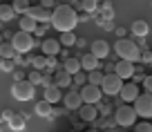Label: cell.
I'll use <instances>...</instances> for the list:
<instances>
[{"mask_svg": "<svg viewBox=\"0 0 152 132\" xmlns=\"http://www.w3.org/2000/svg\"><path fill=\"white\" fill-rule=\"evenodd\" d=\"M14 16H16V9L11 5H0V20H2V23L14 20Z\"/></svg>", "mask_w": 152, "mask_h": 132, "instance_id": "25", "label": "cell"}, {"mask_svg": "<svg viewBox=\"0 0 152 132\" xmlns=\"http://www.w3.org/2000/svg\"><path fill=\"white\" fill-rule=\"evenodd\" d=\"M11 96L16 101H31L36 96V85L29 81H16L11 85Z\"/></svg>", "mask_w": 152, "mask_h": 132, "instance_id": "5", "label": "cell"}, {"mask_svg": "<svg viewBox=\"0 0 152 132\" xmlns=\"http://www.w3.org/2000/svg\"><path fill=\"white\" fill-rule=\"evenodd\" d=\"M74 83H78V85H81V87H83V85H85L87 83V74H85V72H78V74H74Z\"/></svg>", "mask_w": 152, "mask_h": 132, "instance_id": "34", "label": "cell"}, {"mask_svg": "<svg viewBox=\"0 0 152 132\" xmlns=\"http://www.w3.org/2000/svg\"><path fill=\"white\" fill-rule=\"evenodd\" d=\"M11 45H14V49L18 54H27V52H31V49L36 47L38 43H36V38H34V34L18 29V32L11 36Z\"/></svg>", "mask_w": 152, "mask_h": 132, "instance_id": "4", "label": "cell"}, {"mask_svg": "<svg viewBox=\"0 0 152 132\" xmlns=\"http://www.w3.org/2000/svg\"><path fill=\"white\" fill-rule=\"evenodd\" d=\"M74 81V76L69 74V72H65L63 67H58L56 72H54V85H58V87H69V83Z\"/></svg>", "mask_w": 152, "mask_h": 132, "instance_id": "15", "label": "cell"}, {"mask_svg": "<svg viewBox=\"0 0 152 132\" xmlns=\"http://www.w3.org/2000/svg\"><path fill=\"white\" fill-rule=\"evenodd\" d=\"M11 74H14V78H16V81H25V72H23V70H14Z\"/></svg>", "mask_w": 152, "mask_h": 132, "instance_id": "44", "label": "cell"}, {"mask_svg": "<svg viewBox=\"0 0 152 132\" xmlns=\"http://www.w3.org/2000/svg\"><path fill=\"white\" fill-rule=\"evenodd\" d=\"M0 25H2V20H0Z\"/></svg>", "mask_w": 152, "mask_h": 132, "instance_id": "52", "label": "cell"}, {"mask_svg": "<svg viewBox=\"0 0 152 132\" xmlns=\"http://www.w3.org/2000/svg\"><path fill=\"white\" fill-rule=\"evenodd\" d=\"M0 70L2 72H14L16 70V61L14 58H0Z\"/></svg>", "mask_w": 152, "mask_h": 132, "instance_id": "32", "label": "cell"}, {"mask_svg": "<svg viewBox=\"0 0 152 132\" xmlns=\"http://www.w3.org/2000/svg\"><path fill=\"white\" fill-rule=\"evenodd\" d=\"M85 132H99V128H90V130H85Z\"/></svg>", "mask_w": 152, "mask_h": 132, "instance_id": "51", "label": "cell"}, {"mask_svg": "<svg viewBox=\"0 0 152 132\" xmlns=\"http://www.w3.org/2000/svg\"><path fill=\"white\" fill-rule=\"evenodd\" d=\"M114 52H116V56L121 61H130V63L141 61V47L132 38H119V40L114 43Z\"/></svg>", "mask_w": 152, "mask_h": 132, "instance_id": "2", "label": "cell"}, {"mask_svg": "<svg viewBox=\"0 0 152 132\" xmlns=\"http://www.w3.org/2000/svg\"><path fill=\"white\" fill-rule=\"evenodd\" d=\"M31 65H34V70H47V56L45 54H40V56H36V58H31Z\"/></svg>", "mask_w": 152, "mask_h": 132, "instance_id": "29", "label": "cell"}, {"mask_svg": "<svg viewBox=\"0 0 152 132\" xmlns=\"http://www.w3.org/2000/svg\"><path fill=\"white\" fill-rule=\"evenodd\" d=\"M0 130H2V128H0Z\"/></svg>", "mask_w": 152, "mask_h": 132, "instance_id": "53", "label": "cell"}, {"mask_svg": "<svg viewBox=\"0 0 152 132\" xmlns=\"http://www.w3.org/2000/svg\"><path fill=\"white\" fill-rule=\"evenodd\" d=\"M47 27H52V23H38V27H36V32H34V36H45V29Z\"/></svg>", "mask_w": 152, "mask_h": 132, "instance_id": "36", "label": "cell"}, {"mask_svg": "<svg viewBox=\"0 0 152 132\" xmlns=\"http://www.w3.org/2000/svg\"><path fill=\"white\" fill-rule=\"evenodd\" d=\"M58 43H61L63 47H72V45H76V36L74 32H63L61 38H58Z\"/></svg>", "mask_w": 152, "mask_h": 132, "instance_id": "27", "label": "cell"}, {"mask_svg": "<svg viewBox=\"0 0 152 132\" xmlns=\"http://www.w3.org/2000/svg\"><path fill=\"white\" fill-rule=\"evenodd\" d=\"M114 74L119 76V78H132L134 76V63L130 61H116L114 63Z\"/></svg>", "mask_w": 152, "mask_h": 132, "instance_id": "10", "label": "cell"}, {"mask_svg": "<svg viewBox=\"0 0 152 132\" xmlns=\"http://www.w3.org/2000/svg\"><path fill=\"white\" fill-rule=\"evenodd\" d=\"M134 132H152V123H150V121L134 123Z\"/></svg>", "mask_w": 152, "mask_h": 132, "instance_id": "33", "label": "cell"}, {"mask_svg": "<svg viewBox=\"0 0 152 132\" xmlns=\"http://www.w3.org/2000/svg\"><path fill=\"white\" fill-rule=\"evenodd\" d=\"M27 14L31 16L36 23H52V11H47L45 7H40V5H31Z\"/></svg>", "mask_w": 152, "mask_h": 132, "instance_id": "13", "label": "cell"}, {"mask_svg": "<svg viewBox=\"0 0 152 132\" xmlns=\"http://www.w3.org/2000/svg\"><path fill=\"white\" fill-rule=\"evenodd\" d=\"M81 9L85 11V14H94V11L99 9V2H96V0H81Z\"/></svg>", "mask_w": 152, "mask_h": 132, "instance_id": "30", "label": "cell"}, {"mask_svg": "<svg viewBox=\"0 0 152 132\" xmlns=\"http://www.w3.org/2000/svg\"><path fill=\"white\" fill-rule=\"evenodd\" d=\"M78 112H81V121H85V123H90V121H96V119H99V110H96V105L83 103Z\"/></svg>", "mask_w": 152, "mask_h": 132, "instance_id": "18", "label": "cell"}, {"mask_svg": "<svg viewBox=\"0 0 152 132\" xmlns=\"http://www.w3.org/2000/svg\"><path fill=\"white\" fill-rule=\"evenodd\" d=\"M143 85H145V92H150V94H152V74H148V76H145Z\"/></svg>", "mask_w": 152, "mask_h": 132, "instance_id": "41", "label": "cell"}, {"mask_svg": "<svg viewBox=\"0 0 152 132\" xmlns=\"http://www.w3.org/2000/svg\"><path fill=\"white\" fill-rule=\"evenodd\" d=\"M11 7L16 9V14H23L25 16L31 5H29V0H11Z\"/></svg>", "mask_w": 152, "mask_h": 132, "instance_id": "28", "label": "cell"}, {"mask_svg": "<svg viewBox=\"0 0 152 132\" xmlns=\"http://www.w3.org/2000/svg\"><path fill=\"white\" fill-rule=\"evenodd\" d=\"M47 70H54V72L58 70V61H56V56H47ZM47 70H45V72H47Z\"/></svg>", "mask_w": 152, "mask_h": 132, "instance_id": "37", "label": "cell"}, {"mask_svg": "<svg viewBox=\"0 0 152 132\" xmlns=\"http://www.w3.org/2000/svg\"><path fill=\"white\" fill-rule=\"evenodd\" d=\"M9 128H11L14 132L25 130V128H27V117H25L23 112H14V117L9 119Z\"/></svg>", "mask_w": 152, "mask_h": 132, "instance_id": "20", "label": "cell"}, {"mask_svg": "<svg viewBox=\"0 0 152 132\" xmlns=\"http://www.w3.org/2000/svg\"><path fill=\"white\" fill-rule=\"evenodd\" d=\"M18 52L14 49L11 43H0V58H16Z\"/></svg>", "mask_w": 152, "mask_h": 132, "instance_id": "24", "label": "cell"}, {"mask_svg": "<svg viewBox=\"0 0 152 132\" xmlns=\"http://www.w3.org/2000/svg\"><path fill=\"white\" fill-rule=\"evenodd\" d=\"M134 112L143 119H152V94L145 92V94H139L137 101H134Z\"/></svg>", "mask_w": 152, "mask_h": 132, "instance_id": "7", "label": "cell"}, {"mask_svg": "<svg viewBox=\"0 0 152 132\" xmlns=\"http://www.w3.org/2000/svg\"><path fill=\"white\" fill-rule=\"evenodd\" d=\"M103 78H105V72H101V70L87 72V83H92V85H101V83H103Z\"/></svg>", "mask_w": 152, "mask_h": 132, "instance_id": "26", "label": "cell"}, {"mask_svg": "<svg viewBox=\"0 0 152 132\" xmlns=\"http://www.w3.org/2000/svg\"><path fill=\"white\" fill-rule=\"evenodd\" d=\"M130 32H132V36H137V38H145L148 32H150V25H148L143 18H137L132 25H130Z\"/></svg>", "mask_w": 152, "mask_h": 132, "instance_id": "16", "label": "cell"}, {"mask_svg": "<svg viewBox=\"0 0 152 132\" xmlns=\"http://www.w3.org/2000/svg\"><path fill=\"white\" fill-rule=\"evenodd\" d=\"M137 117H139V114L134 112V105H130V103L119 105V108L112 112L114 123H116V125H121V128H132L134 123H137Z\"/></svg>", "mask_w": 152, "mask_h": 132, "instance_id": "3", "label": "cell"}, {"mask_svg": "<svg viewBox=\"0 0 152 132\" xmlns=\"http://www.w3.org/2000/svg\"><path fill=\"white\" fill-rule=\"evenodd\" d=\"M78 25V14L74 11L72 5H56L52 9V27L58 32H74V27Z\"/></svg>", "mask_w": 152, "mask_h": 132, "instance_id": "1", "label": "cell"}, {"mask_svg": "<svg viewBox=\"0 0 152 132\" xmlns=\"http://www.w3.org/2000/svg\"><path fill=\"white\" fill-rule=\"evenodd\" d=\"M121 87H123V78H119V76L114 74V72L105 74L103 83H101V90H103V94H107V96H116V94H121Z\"/></svg>", "mask_w": 152, "mask_h": 132, "instance_id": "6", "label": "cell"}, {"mask_svg": "<svg viewBox=\"0 0 152 132\" xmlns=\"http://www.w3.org/2000/svg\"><path fill=\"white\" fill-rule=\"evenodd\" d=\"M116 34H119V38H125V29L123 27H116Z\"/></svg>", "mask_w": 152, "mask_h": 132, "instance_id": "49", "label": "cell"}, {"mask_svg": "<svg viewBox=\"0 0 152 132\" xmlns=\"http://www.w3.org/2000/svg\"><path fill=\"white\" fill-rule=\"evenodd\" d=\"M63 70H65V72H69L72 76H74V74H78V72L83 70V67H81V58H74V56L65 58V61H63Z\"/></svg>", "mask_w": 152, "mask_h": 132, "instance_id": "21", "label": "cell"}, {"mask_svg": "<svg viewBox=\"0 0 152 132\" xmlns=\"http://www.w3.org/2000/svg\"><path fill=\"white\" fill-rule=\"evenodd\" d=\"M139 81H145V74L141 67H134V83H139Z\"/></svg>", "mask_w": 152, "mask_h": 132, "instance_id": "39", "label": "cell"}, {"mask_svg": "<svg viewBox=\"0 0 152 132\" xmlns=\"http://www.w3.org/2000/svg\"><path fill=\"white\" fill-rule=\"evenodd\" d=\"M27 81H29V83H34V85H40V83H45V74L40 70H34L31 74L27 76Z\"/></svg>", "mask_w": 152, "mask_h": 132, "instance_id": "31", "label": "cell"}, {"mask_svg": "<svg viewBox=\"0 0 152 132\" xmlns=\"http://www.w3.org/2000/svg\"><path fill=\"white\" fill-rule=\"evenodd\" d=\"M63 5H74V2H78V0H61Z\"/></svg>", "mask_w": 152, "mask_h": 132, "instance_id": "50", "label": "cell"}, {"mask_svg": "<svg viewBox=\"0 0 152 132\" xmlns=\"http://www.w3.org/2000/svg\"><path fill=\"white\" fill-rule=\"evenodd\" d=\"M11 117H14V110L7 108V110H2V114H0V121H2V123H9Z\"/></svg>", "mask_w": 152, "mask_h": 132, "instance_id": "38", "label": "cell"}, {"mask_svg": "<svg viewBox=\"0 0 152 132\" xmlns=\"http://www.w3.org/2000/svg\"><path fill=\"white\" fill-rule=\"evenodd\" d=\"M78 20H81V23H87V20H90V14H85V11H83V14L78 16Z\"/></svg>", "mask_w": 152, "mask_h": 132, "instance_id": "47", "label": "cell"}, {"mask_svg": "<svg viewBox=\"0 0 152 132\" xmlns=\"http://www.w3.org/2000/svg\"><path fill=\"white\" fill-rule=\"evenodd\" d=\"M139 94H141V92H139L137 83H134V81H130V83H123V87H121V94H119V96L125 101V103H134Z\"/></svg>", "mask_w": 152, "mask_h": 132, "instance_id": "11", "label": "cell"}, {"mask_svg": "<svg viewBox=\"0 0 152 132\" xmlns=\"http://www.w3.org/2000/svg\"><path fill=\"white\" fill-rule=\"evenodd\" d=\"M18 25H20V29H23V32H29V34H34V32H36V27H38V23H36L29 14L20 16V23H18Z\"/></svg>", "mask_w": 152, "mask_h": 132, "instance_id": "23", "label": "cell"}, {"mask_svg": "<svg viewBox=\"0 0 152 132\" xmlns=\"http://www.w3.org/2000/svg\"><path fill=\"white\" fill-rule=\"evenodd\" d=\"M81 67L85 72H92V70H101V61L94 56L92 52H87V54H83L81 56Z\"/></svg>", "mask_w": 152, "mask_h": 132, "instance_id": "17", "label": "cell"}, {"mask_svg": "<svg viewBox=\"0 0 152 132\" xmlns=\"http://www.w3.org/2000/svg\"><path fill=\"white\" fill-rule=\"evenodd\" d=\"M81 96H83V103L96 105V103H101V99H103V90H101V85L85 83L81 87Z\"/></svg>", "mask_w": 152, "mask_h": 132, "instance_id": "8", "label": "cell"}, {"mask_svg": "<svg viewBox=\"0 0 152 132\" xmlns=\"http://www.w3.org/2000/svg\"><path fill=\"white\" fill-rule=\"evenodd\" d=\"M63 99V90L58 87V85H45V101H49V103H58V101Z\"/></svg>", "mask_w": 152, "mask_h": 132, "instance_id": "19", "label": "cell"}, {"mask_svg": "<svg viewBox=\"0 0 152 132\" xmlns=\"http://www.w3.org/2000/svg\"><path fill=\"white\" fill-rule=\"evenodd\" d=\"M63 101H65V108L67 110H81V105H83L81 90H69L65 96H63Z\"/></svg>", "mask_w": 152, "mask_h": 132, "instance_id": "12", "label": "cell"}, {"mask_svg": "<svg viewBox=\"0 0 152 132\" xmlns=\"http://www.w3.org/2000/svg\"><path fill=\"white\" fill-rule=\"evenodd\" d=\"M141 63H152V52L150 49H143L141 52Z\"/></svg>", "mask_w": 152, "mask_h": 132, "instance_id": "40", "label": "cell"}, {"mask_svg": "<svg viewBox=\"0 0 152 132\" xmlns=\"http://www.w3.org/2000/svg\"><path fill=\"white\" fill-rule=\"evenodd\" d=\"M110 72H114V63H105V74H110Z\"/></svg>", "mask_w": 152, "mask_h": 132, "instance_id": "48", "label": "cell"}, {"mask_svg": "<svg viewBox=\"0 0 152 132\" xmlns=\"http://www.w3.org/2000/svg\"><path fill=\"white\" fill-rule=\"evenodd\" d=\"M52 110H54V105L49 103V101H36V105H34V112L38 114V117H52Z\"/></svg>", "mask_w": 152, "mask_h": 132, "instance_id": "22", "label": "cell"}, {"mask_svg": "<svg viewBox=\"0 0 152 132\" xmlns=\"http://www.w3.org/2000/svg\"><path fill=\"white\" fill-rule=\"evenodd\" d=\"M96 2H99V0H96Z\"/></svg>", "mask_w": 152, "mask_h": 132, "instance_id": "54", "label": "cell"}, {"mask_svg": "<svg viewBox=\"0 0 152 132\" xmlns=\"http://www.w3.org/2000/svg\"><path fill=\"white\" fill-rule=\"evenodd\" d=\"M150 65H152V63H150Z\"/></svg>", "mask_w": 152, "mask_h": 132, "instance_id": "55", "label": "cell"}, {"mask_svg": "<svg viewBox=\"0 0 152 132\" xmlns=\"http://www.w3.org/2000/svg\"><path fill=\"white\" fill-rule=\"evenodd\" d=\"M61 43H58V38H45V40H40V49H43L45 56H56V54H61Z\"/></svg>", "mask_w": 152, "mask_h": 132, "instance_id": "14", "label": "cell"}, {"mask_svg": "<svg viewBox=\"0 0 152 132\" xmlns=\"http://www.w3.org/2000/svg\"><path fill=\"white\" fill-rule=\"evenodd\" d=\"M112 16H114L112 5H110V2H105V5H103V18H105V20H112Z\"/></svg>", "mask_w": 152, "mask_h": 132, "instance_id": "35", "label": "cell"}, {"mask_svg": "<svg viewBox=\"0 0 152 132\" xmlns=\"http://www.w3.org/2000/svg\"><path fill=\"white\" fill-rule=\"evenodd\" d=\"M76 45H78V47H85V45H87V40H85V38H76Z\"/></svg>", "mask_w": 152, "mask_h": 132, "instance_id": "46", "label": "cell"}, {"mask_svg": "<svg viewBox=\"0 0 152 132\" xmlns=\"http://www.w3.org/2000/svg\"><path fill=\"white\" fill-rule=\"evenodd\" d=\"M40 7H45V9H52V7H54V0H43V2H40Z\"/></svg>", "mask_w": 152, "mask_h": 132, "instance_id": "45", "label": "cell"}, {"mask_svg": "<svg viewBox=\"0 0 152 132\" xmlns=\"http://www.w3.org/2000/svg\"><path fill=\"white\" fill-rule=\"evenodd\" d=\"M101 112H103V117H110V112H112V105H110V103H103V105H101Z\"/></svg>", "mask_w": 152, "mask_h": 132, "instance_id": "43", "label": "cell"}, {"mask_svg": "<svg viewBox=\"0 0 152 132\" xmlns=\"http://www.w3.org/2000/svg\"><path fill=\"white\" fill-rule=\"evenodd\" d=\"M90 52L94 54L99 61H103V58H107V56H110V43H107V40H103V38H96V40L90 45Z\"/></svg>", "mask_w": 152, "mask_h": 132, "instance_id": "9", "label": "cell"}, {"mask_svg": "<svg viewBox=\"0 0 152 132\" xmlns=\"http://www.w3.org/2000/svg\"><path fill=\"white\" fill-rule=\"evenodd\" d=\"M101 27H103L105 32H112V29H114V23H112V20H101Z\"/></svg>", "mask_w": 152, "mask_h": 132, "instance_id": "42", "label": "cell"}]
</instances>
